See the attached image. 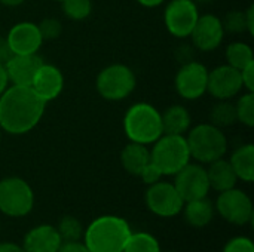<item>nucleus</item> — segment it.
I'll list each match as a JSON object with an SVG mask.
<instances>
[{"mask_svg":"<svg viewBox=\"0 0 254 252\" xmlns=\"http://www.w3.org/2000/svg\"><path fill=\"white\" fill-rule=\"evenodd\" d=\"M46 104L31 86L9 85L0 95V128L9 135L31 132L42 120Z\"/></svg>","mask_w":254,"mask_h":252,"instance_id":"f257e3e1","label":"nucleus"},{"mask_svg":"<svg viewBox=\"0 0 254 252\" xmlns=\"http://www.w3.org/2000/svg\"><path fill=\"white\" fill-rule=\"evenodd\" d=\"M132 233L128 221L118 215H101L83 230L82 242L91 252H124Z\"/></svg>","mask_w":254,"mask_h":252,"instance_id":"f03ea898","label":"nucleus"},{"mask_svg":"<svg viewBox=\"0 0 254 252\" xmlns=\"http://www.w3.org/2000/svg\"><path fill=\"white\" fill-rule=\"evenodd\" d=\"M186 141L190 153V159H195L198 163L208 165L217 159H222L228 153V137L223 129L216 125L205 122L190 126L186 132Z\"/></svg>","mask_w":254,"mask_h":252,"instance_id":"7ed1b4c3","label":"nucleus"},{"mask_svg":"<svg viewBox=\"0 0 254 252\" xmlns=\"http://www.w3.org/2000/svg\"><path fill=\"white\" fill-rule=\"evenodd\" d=\"M124 132L131 143L153 144L162 132L161 111L149 102H135L124 114Z\"/></svg>","mask_w":254,"mask_h":252,"instance_id":"20e7f679","label":"nucleus"},{"mask_svg":"<svg viewBox=\"0 0 254 252\" xmlns=\"http://www.w3.org/2000/svg\"><path fill=\"white\" fill-rule=\"evenodd\" d=\"M150 146V162L159 169L162 177H174L190 162V153L185 135L162 134Z\"/></svg>","mask_w":254,"mask_h":252,"instance_id":"39448f33","label":"nucleus"},{"mask_svg":"<svg viewBox=\"0 0 254 252\" xmlns=\"http://www.w3.org/2000/svg\"><path fill=\"white\" fill-rule=\"evenodd\" d=\"M135 73L125 64H110L104 67L95 79L98 95L113 102L128 98L135 91Z\"/></svg>","mask_w":254,"mask_h":252,"instance_id":"423d86ee","label":"nucleus"},{"mask_svg":"<svg viewBox=\"0 0 254 252\" xmlns=\"http://www.w3.org/2000/svg\"><path fill=\"white\" fill-rule=\"evenodd\" d=\"M34 192L21 177L0 180V212L10 218H22L33 211Z\"/></svg>","mask_w":254,"mask_h":252,"instance_id":"0eeeda50","label":"nucleus"},{"mask_svg":"<svg viewBox=\"0 0 254 252\" xmlns=\"http://www.w3.org/2000/svg\"><path fill=\"white\" fill-rule=\"evenodd\" d=\"M214 209L225 221L234 226H247L253 221L254 208L252 198L237 187L220 192L214 203Z\"/></svg>","mask_w":254,"mask_h":252,"instance_id":"6e6552de","label":"nucleus"},{"mask_svg":"<svg viewBox=\"0 0 254 252\" xmlns=\"http://www.w3.org/2000/svg\"><path fill=\"white\" fill-rule=\"evenodd\" d=\"M144 202L147 209L161 218H171L179 215L185 205V201L176 190L174 184L162 180L147 187Z\"/></svg>","mask_w":254,"mask_h":252,"instance_id":"1a4fd4ad","label":"nucleus"},{"mask_svg":"<svg viewBox=\"0 0 254 252\" xmlns=\"http://www.w3.org/2000/svg\"><path fill=\"white\" fill-rule=\"evenodd\" d=\"M198 18L199 10L193 0H170L164 10L165 28L177 39L189 37Z\"/></svg>","mask_w":254,"mask_h":252,"instance_id":"9d476101","label":"nucleus"},{"mask_svg":"<svg viewBox=\"0 0 254 252\" xmlns=\"http://www.w3.org/2000/svg\"><path fill=\"white\" fill-rule=\"evenodd\" d=\"M208 71L210 70L199 61L189 59L183 62L174 79L177 94L188 101L202 98L207 94Z\"/></svg>","mask_w":254,"mask_h":252,"instance_id":"9b49d317","label":"nucleus"},{"mask_svg":"<svg viewBox=\"0 0 254 252\" xmlns=\"http://www.w3.org/2000/svg\"><path fill=\"white\" fill-rule=\"evenodd\" d=\"M174 187L185 202L207 198L210 193V183L207 168L202 163H188L174 175Z\"/></svg>","mask_w":254,"mask_h":252,"instance_id":"f8f14e48","label":"nucleus"},{"mask_svg":"<svg viewBox=\"0 0 254 252\" xmlns=\"http://www.w3.org/2000/svg\"><path fill=\"white\" fill-rule=\"evenodd\" d=\"M244 91L241 71L225 64L208 71L207 94L217 101L234 100Z\"/></svg>","mask_w":254,"mask_h":252,"instance_id":"ddd939ff","label":"nucleus"},{"mask_svg":"<svg viewBox=\"0 0 254 252\" xmlns=\"http://www.w3.org/2000/svg\"><path fill=\"white\" fill-rule=\"evenodd\" d=\"M225 34L222 18L214 13H205L199 15L189 37H192L193 46L198 50L213 52L222 45Z\"/></svg>","mask_w":254,"mask_h":252,"instance_id":"4468645a","label":"nucleus"},{"mask_svg":"<svg viewBox=\"0 0 254 252\" xmlns=\"http://www.w3.org/2000/svg\"><path fill=\"white\" fill-rule=\"evenodd\" d=\"M7 46L12 55H30L39 53V49L43 45V37L39 31L37 24L30 21L16 22L6 34Z\"/></svg>","mask_w":254,"mask_h":252,"instance_id":"2eb2a0df","label":"nucleus"},{"mask_svg":"<svg viewBox=\"0 0 254 252\" xmlns=\"http://www.w3.org/2000/svg\"><path fill=\"white\" fill-rule=\"evenodd\" d=\"M30 86L45 102H49L61 95L64 89V76L58 67L43 62L36 71Z\"/></svg>","mask_w":254,"mask_h":252,"instance_id":"dca6fc26","label":"nucleus"},{"mask_svg":"<svg viewBox=\"0 0 254 252\" xmlns=\"http://www.w3.org/2000/svg\"><path fill=\"white\" fill-rule=\"evenodd\" d=\"M43 62L45 61L39 53L12 55L4 64V68H6L10 85L30 86L36 71L39 70V67Z\"/></svg>","mask_w":254,"mask_h":252,"instance_id":"f3484780","label":"nucleus"},{"mask_svg":"<svg viewBox=\"0 0 254 252\" xmlns=\"http://www.w3.org/2000/svg\"><path fill=\"white\" fill-rule=\"evenodd\" d=\"M61 244L63 241L55 226L51 224H40L30 229L22 239L25 252H58Z\"/></svg>","mask_w":254,"mask_h":252,"instance_id":"a211bd4d","label":"nucleus"},{"mask_svg":"<svg viewBox=\"0 0 254 252\" xmlns=\"http://www.w3.org/2000/svg\"><path fill=\"white\" fill-rule=\"evenodd\" d=\"M207 175H208L210 189L216 190L219 193L237 187V183H238V177H237L232 165L225 157L208 163Z\"/></svg>","mask_w":254,"mask_h":252,"instance_id":"6ab92c4d","label":"nucleus"},{"mask_svg":"<svg viewBox=\"0 0 254 252\" xmlns=\"http://www.w3.org/2000/svg\"><path fill=\"white\" fill-rule=\"evenodd\" d=\"M162 132L173 135H186L192 126L189 110L182 104H173L161 113Z\"/></svg>","mask_w":254,"mask_h":252,"instance_id":"aec40b11","label":"nucleus"},{"mask_svg":"<svg viewBox=\"0 0 254 252\" xmlns=\"http://www.w3.org/2000/svg\"><path fill=\"white\" fill-rule=\"evenodd\" d=\"M182 212L189 226L202 229L213 221L216 209H214V203L210 199L201 198V199L185 202Z\"/></svg>","mask_w":254,"mask_h":252,"instance_id":"412c9836","label":"nucleus"},{"mask_svg":"<svg viewBox=\"0 0 254 252\" xmlns=\"http://www.w3.org/2000/svg\"><path fill=\"white\" fill-rule=\"evenodd\" d=\"M150 163V149L149 146L138 144V143H128L121 151V165L122 168L134 175L138 177L140 172L146 165Z\"/></svg>","mask_w":254,"mask_h":252,"instance_id":"4be33fe9","label":"nucleus"},{"mask_svg":"<svg viewBox=\"0 0 254 252\" xmlns=\"http://www.w3.org/2000/svg\"><path fill=\"white\" fill-rule=\"evenodd\" d=\"M238 180L244 183H253L254 180V146L247 143L237 147L229 159Z\"/></svg>","mask_w":254,"mask_h":252,"instance_id":"5701e85b","label":"nucleus"},{"mask_svg":"<svg viewBox=\"0 0 254 252\" xmlns=\"http://www.w3.org/2000/svg\"><path fill=\"white\" fill-rule=\"evenodd\" d=\"M225 58L228 65L241 71L244 67L254 62L253 49L246 42H232L225 49Z\"/></svg>","mask_w":254,"mask_h":252,"instance_id":"b1692460","label":"nucleus"},{"mask_svg":"<svg viewBox=\"0 0 254 252\" xmlns=\"http://www.w3.org/2000/svg\"><path fill=\"white\" fill-rule=\"evenodd\" d=\"M237 122H238L237 110H235V102H232V100L217 101V104L211 107L210 123L216 125L217 128L223 129V128L235 125Z\"/></svg>","mask_w":254,"mask_h":252,"instance_id":"393cba45","label":"nucleus"},{"mask_svg":"<svg viewBox=\"0 0 254 252\" xmlns=\"http://www.w3.org/2000/svg\"><path fill=\"white\" fill-rule=\"evenodd\" d=\"M124 252H162L159 241L146 232H132L127 241Z\"/></svg>","mask_w":254,"mask_h":252,"instance_id":"a878e982","label":"nucleus"},{"mask_svg":"<svg viewBox=\"0 0 254 252\" xmlns=\"http://www.w3.org/2000/svg\"><path fill=\"white\" fill-rule=\"evenodd\" d=\"M61 241L63 242H76V241H82L83 238V226L82 223L73 217V215H65L60 220L58 226L55 227Z\"/></svg>","mask_w":254,"mask_h":252,"instance_id":"bb28decb","label":"nucleus"},{"mask_svg":"<svg viewBox=\"0 0 254 252\" xmlns=\"http://www.w3.org/2000/svg\"><path fill=\"white\" fill-rule=\"evenodd\" d=\"M237 119L247 128L254 126V92H243L235 101Z\"/></svg>","mask_w":254,"mask_h":252,"instance_id":"cd10ccee","label":"nucleus"},{"mask_svg":"<svg viewBox=\"0 0 254 252\" xmlns=\"http://www.w3.org/2000/svg\"><path fill=\"white\" fill-rule=\"evenodd\" d=\"M61 9L71 21H83L92 13V0H63Z\"/></svg>","mask_w":254,"mask_h":252,"instance_id":"c85d7f7f","label":"nucleus"},{"mask_svg":"<svg viewBox=\"0 0 254 252\" xmlns=\"http://www.w3.org/2000/svg\"><path fill=\"white\" fill-rule=\"evenodd\" d=\"M222 22H223L225 33H234V34L244 33V31L249 33L246 10H231L226 13Z\"/></svg>","mask_w":254,"mask_h":252,"instance_id":"c756f323","label":"nucleus"},{"mask_svg":"<svg viewBox=\"0 0 254 252\" xmlns=\"http://www.w3.org/2000/svg\"><path fill=\"white\" fill-rule=\"evenodd\" d=\"M37 27H39V31H40L43 40H55L63 33V24H61V21L57 19V18H52V16L43 18L37 24Z\"/></svg>","mask_w":254,"mask_h":252,"instance_id":"7c9ffc66","label":"nucleus"},{"mask_svg":"<svg viewBox=\"0 0 254 252\" xmlns=\"http://www.w3.org/2000/svg\"><path fill=\"white\" fill-rule=\"evenodd\" d=\"M222 252H254V244L246 236H237L226 242Z\"/></svg>","mask_w":254,"mask_h":252,"instance_id":"2f4dec72","label":"nucleus"},{"mask_svg":"<svg viewBox=\"0 0 254 252\" xmlns=\"http://www.w3.org/2000/svg\"><path fill=\"white\" fill-rule=\"evenodd\" d=\"M138 177L141 178V181H143L146 186H152V184L158 183V181L162 178V174H161L159 169L150 162L149 165H146V166L143 168V171L140 172Z\"/></svg>","mask_w":254,"mask_h":252,"instance_id":"473e14b6","label":"nucleus"},{"mask_svg":"<svg viewBox=\"0 0 254 252\" xmlns=\"http://www.w3.org/2000/svg\"><path fill=\"white\" fill-rule=\"evenodd\" d=\"M241 80L246 91L254 92V62L249 64L241 70Z\"/></svg>","mask_w":254,"mask_h":252,"instance_id":"72a5a7b5","label":"nucleus"},{"mask_svg":"<svg viewBox=\"0 0 254 252\" xmlns=\"http://www.w3.org/2000/svg\"><path fill=\"white\" fill-rule=\"evenodd\" d=\"M58 252H91L86 245L82 241H76V242H63Z\"/></svg>","mask_w":254,"mask_h":252,"instance_id":"f704fd0d","label":"nucleus"},{"mask_svg":"<svg viewBox=\"0 0 254 252\" xmlns=\"http://www.w3.org/2000/svg\"><path fill=\"white\" fill-rule=\"evenodd\" d=\"M12 56V52L7 46L4 37H0V64H6V61Z\"/></svg>","mask_w":254,"mask_h":252,"instance_id":"c9c22d12","label":"nucleus"},{"mask_svg":"<svg viewBox=\"0 0 254 252\" xmlns=\"http://www.w3.org/2000/svg\"><path fill=\"white\" fill-rule=\"evenodd\" d=\"M0 252H25L22 245L15 242H0Z\"/></svg>","mask_w":254,"mask_h":252,"instance_id":"e433bc0d","label":"nucleus"},{"mask_svg":"<svg viewBox=\"0 0 254 252\" xmlns=\"http://www.w3.org/2000/svg\"><path fill=\"white\" fill-rule=\"evenodd\" d=\"M9 85H10V82H9V77H7L4 64H0V95L9 88Z\"/></svg>","mask_w":254,"mask_h":252,"instance_id":"4c0bfd02","label":"nucleus"},{"mask_svg":"<svg viewBox=\"0 0 254 252\" xmlns=\"http://www.w3.org/2000/svg\"><path fill=\"white\" fill-rule=\"evenodd\" d=\"M246 15H247V27H249V34H253L254 33V6L250 4L249 9L246 10Z\"/></svg>","mask_w":254,"mask_h":252,"instance_id":"58836bf2","label":"nucleus"},{"mask_svg":"<svg viewBox=\"0 0 254 252\" xmlns=\"http://www.w3.org/2000/svg\"><path fill=\"white\" fill-rule=\"evenodd\" d=\"M137 1H138V4H141V6L152 9V7L161 6V4H162L164 1H167V0H137Z\"/></svg>","mask_w":254,"mask_h":252,"instance_id":"ea45409f","label":"nucleus"},{"mask_svg":"<svg viewBox=\"0 0 254 252\" xmlns=\"http://www.w3.org/2000/svg\"><path fill=\"white\" fill-rule=\"evenodd\" d=\"M24 1L25 0H0V3L4 4V6H7V7H16V6L22 4Z\"/></svg>","mask_w":254,"mask_h":252,"instance_id":"a19ab883","label":"nucleus"},{"mask_svg":"<svg viewBox=\"0 0 254 252\" xmlns=\"http://www.w3.org/2000/svg\"><path fill=\"white\" fill-rule=\"evenodd\" d=\"M195 3H207V1H210V0H193Z\"/></svg>","mask_w":254,"mask_h":252,"instance_id":"79ce46f5","label":"nucleus"},{"mask_svg":"<svg viewBox=\"0 0 254 252\" xmlns=\"http://www.w3.org/2000/svg\"><path fill=\"white\" fill-rule=\"evenodd\" d=\"M1 134H3V131H1V128H0V140H1Z\"/></svg>","mask_w":254,"mask_h":252,"instance_id":"37998d69","label":"nucleus"},{"mask_svg":"<svg viewBox=\"0 0 254 252\" xmlns=\"http://www.w3.org/2000/svg\"><path fill=\"white\" fill-rule=\"evenodd\" d=\"M54 1H60V3H61V1H63V0H54Z\"/></svg>","mask_w":254,"mask_h":252,"instance_id":"c03bdc74","label":"nucleus"}]
</instances>
